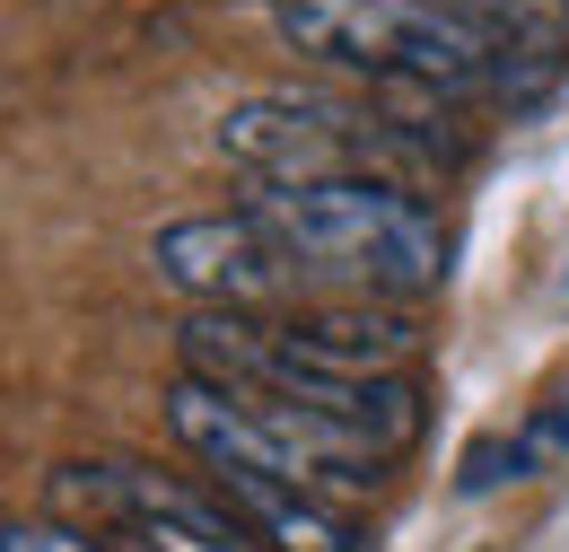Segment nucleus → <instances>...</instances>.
Masks as SVG:
<instances>
[{
	"mask_svg": "<svg viewBox=\"0 0 569 552\" xmlns=\"http://www.w3.org/2000/svg\"><path fill=\"white\" fill-rule=\"evenodd\" d=\"M281 36L333 70L429 88V97H535L543 88V62H526L517 36L482 27L456 0H281Z\"/></svg>",
	"mask_w": 569,
	"mask_h": 552,
	"instance_id": "f257e3e1",
	"label": "nucleus"
},
{
	"mask_svg": "<svg viewBox=\"0 0 569 552\" xmlns=\"http://www.w3.org/2000/svg\"><path fill=\"white\" fill-rule=\"evenodd\" d=\"M254 219L281 237L298 280H333L351 298H421L447 280L438 210L395 176H316V185H254Z\"/></svg>",
	"mask_w": 569,
	"mask_h": 552,
	"instance_id": "f03ea898",
	"label": "nucleus"
},
{
	"mask_svg": "<svg viewBox=\"0 0 569 552\" xmlns=\"http://www.w3.org/2000/svg\"><path fill=\"white\" fill-rule=\"evenodd\" d=\"M167 430L211 474H263V483H289V491H307V500H325V509L368 500V491L386 483V456L359 430L307 413V404H281V395L211 386V377H176L167 386Z\"/></svg>",
	"mask_w": 569,
	"mask_h": 552,
	"instance_id": "7ed1b4c3",
	"label": "nucleus"
},
{
	"mask_svg": "<svg viewBox=\"0 0 569 552\" xmlns=\"http://www.w3.org/2000/svg\"><path fill=\"white\" fill-rule=\"evenodd\" d=\"M395 124L333 106V97H246L219 115V158L246 167L254 185H316V176H377L395 149Z\"/></svg>",
	"mask_w": 569,
	"mask_h": 552,
	"instance_id": "20e7f679",
	"label": "nucleus"
},
{
	"mask_svg": "<svg viewBox=\"0 0 569 552\" xmlns=\"http://www.w3.org/2000/svg\"><path fill=\"white\" fill-rule=\"evenodd\" d=\"M149 264L167 289H184L193 307H237V316H263L289 307L307 280L281 255V237L254 219V210H202V219H176L149 237Z\"/></svg>",
	"mask_w": 569,
	"mask_h": 552,
	"instance_id": "39448f33",
	"label": "nucleus"
},
{
	"mask_svg": "<svg viewBox=\"0 0 569 552\" xmlns=\"http://www.w3.org/2000/svg\"><path fill=\"white\" fill-rule=\"evenodd\" d=\"M219 500L246 518V535L254 544H272V552H368L342 526V509H325V500H307V491H289V483H263V474H211Z\"/></svg>",
	"mask_w": 569,
	"mask_h": 552,
	"instance_id": "423d86ee",
	"label": "nucleus"
},
{
	"mask_svg": "<svg viewBox=\"0 0 569 552\" xmlns=\"http://www.w3.org/2000/svg\"><path fill=\"white\" fill-rule=\"evenodd\" d=\"M508 447H517V474H543V465H569V386L552 404H535V413L508 430Z\"/></svg>",
	"mask_w": 569,
	"mask_h": 552,
	"instance_id": "0eeeda50",
	"label": "nucleus"
},
{
	"mask_svg": "<svg viewBox=\"0 0 569 552\" xmlns=\"http://www.w3.org/2000/svg\"><path fill=\"white\" fill-rule=\"evenodd\" d=\"M0 552H106V544L62 518H27V526H0Z\"/></svg>",
	"mask_w": 569,
	"mask_h": 552,
	"instance_id": "6e6552de",
	"label": "nucleus"
}]
</instances>
